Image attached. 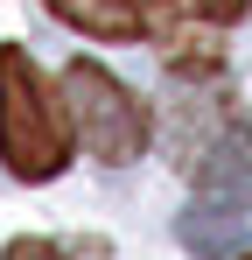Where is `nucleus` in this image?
<instances>
[{
	"label": "nucleus",
	"instance_id": "1",
	"mask_svg": "<svg viewBox=\"0 0 252 260\" xmlns=\"http://www.w3.org/2000/svg\"><path fill=\"white\" fill-rule=\"evenodd\" d=\"M0 162L21 183H49L70 162V120L42 85L35 56L14 43H0Z\"/></svg>",
	"mask_w": 252,
	"mask_h": 260
},
{
	"label": "nucleus",
	"instance_id": "2",
	"mask_svg": "<svg viewBox=\"0 0 252 260\" xmlns=\"http://www.w3.org/2000/svg\"><path fill=\"white\" fill-rule=\"evenodd\" d=\"M175 232L196 260H231L252 246V120H238L210 148L203 176H196V197L175 218Z\"/></svg>",
	"mask_w": 252,
	"mask_h": 260
},
{
	"label": "nucleus",
	"instance_id": "3",
	"mask_svg": "<svg viewBox=\"0 0 252 260\" xmlns=\"http://www.w3.org/2000/svg\"><path fill=\"white\" fill-rule=\"evenodd\" d=\"M63 106H70L84 148H91L98 162L119 169V162H133V155L147 148V106H140L112 71H98L91 56H77V63L63 71Z\"/></svg>",
	"mask_w": 252,
	"mask_h": 260
},
{
	"label": "nucleus",
	"instance_id": "4",
	"mask_svg": "<svg viewBox=\"0 0 252 260\" xmlns=\"http://www.w3.org/2000/svg\"><path fill=\"white\" fill-rule=\"evenodd\" d=\"M42 7L84 36H105V43H133L147 28V0H42Z\"/></svg>",
	"mask_w": 252,
	"mask_h": 260
},
{
	"label": "nucleus",
	"instance_id": "5",
	"mask_svg": "<svg viewBox=\"0 0 252 260\" xmlns=\"http://www.w3.org/2000/svg\"><path fill=\"white\" fill-rule=\"evenodd\" d=\"M0 260H70L63 246H49V239H7V253Z\"/></svg>",
	"mask_w": 252,
	"mask_h": 260
},
{
	"label": "nucleus",
	"instance_id": "6",
	"mask_svg": "<svg viewBox=\"0 0 252 260\" xmlns=\"http://www.w3.org/2000/svg\"><path fill=\"white\" fill-rule=\"evenodd\" d=\"M245 260H252V253H245Z\"/></svg>",
	"mask_w": 252,
	"mask_h": 260
}]
</instances>
